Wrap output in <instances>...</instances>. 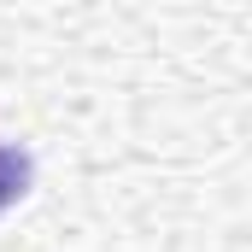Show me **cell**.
<instances>
[{"label":"cell","mask_w":252,"mask_h":252,"mask_svg":"<svg viewBox=\"0 0 252 252\" xmlns=\"http://www.w3.org/2000/svg\"><path fill=\"white\" fill-rule=\"evenodd\" d=\"M30 182H35V164H30V153L18 147V141H0V217L30 193Z\"/></svg>","instance_id":"1"}]
</instances>
